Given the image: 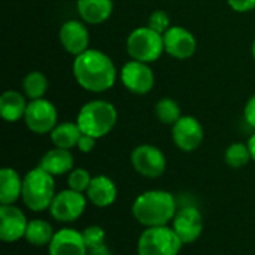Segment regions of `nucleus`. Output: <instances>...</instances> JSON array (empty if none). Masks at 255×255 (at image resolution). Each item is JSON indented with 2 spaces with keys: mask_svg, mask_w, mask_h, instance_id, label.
Here are the masks:
<instances>
[{
  "mask_svg": "<svg viewBox=\"0 0 255 255\" xmlns=\"http://www.w3.org/2000/svg\"><path fill=\"white\" fill-rule=\"evenodd\" d=\"M182 245L172 227H148L137 239V255H178Z\"/></svg>",
  "mask_w": 255,
  "mask_h": 255,
  "instance_id": "obj_6",
  "label": "nucleus"
},
{
  "mask_svg": "<svg viewBox=\"0 0 255 255\" xmlns=\"http://www.w3.org/2000/svg\"><path fill=\"white\" fill-rule=\"evenodd\" d=\"M120 79L130 93L137 96L148 94L155 84V76L149 64L137 60H130L121 67Z\"/></svg>",
  "mask_w": 255,
  "mask_h": 255,
  "instance_id": "obj_10",
  "label": "nucleus"
},
{
  "mask_svg": "<svg viewBox=\"0 0 255 255\" xmlns=\"http://www.w3.org/2000/svg\"><path fill=\"white\" fill-rule=\"evenodd\" d=\"M55 194L54 176L40 166L28 170L22 178L21 200L31 212H43L49 209Z\"/></svg>",
  "mask_w": 255,
  "mask_h": 255,
  "instance_id": "obj_4",
  "label": "nucleus"
},
{
  "mask_svg": "<svg viewBox=\"0 0 255 255\" xmlns=\"http://www.w3.org/2000/svg\"><path fill=\"white\" fill-rule=\"evenodd\" d=\"M248 148H250V152H251V158H253V161L255 163V133L254 134H251V137L248 139Z\"/></svg>",
  "mask_w": 255,
  "mask_h": 255,
  "instance_id": "obj_34",
  "label": "nucleus"
},
{
  "mask_svg": "<svg viewBox=\"0 0 255 255\" xmlns=\"http://www.w3.org/2000/svg\"><path fill=\"white\" fill-rule=\"evenodd\" d=\"M54 235H55V232H54L52 226L48 221H45V220H31V221H28L24 239L33 247L42 248V247H48L51 244Z\"/></svg>",
  "mask_w": 255,
  "mask_h": 255,
  "instance_id": "obj_23",
  "label": "nucleus"
},
{
  "mask_svg": "<svg viewBox=\"0 0 255 255\" xmlns=\"http://www.w3.org/2000/svg\"><path fill=\"white\" fill-rule=\"evenodd\" d=\"M82 236L88 250L105 245L106 242V233L100 226H88L87 229L82 230Z\"/></svg>",
  "mask_w": 255,
  "mask_h": 255,
  "instance_id": "obj_28",
  "label": "nucleus"
},
{
  "mask_svg": "<svg viewBox=\"0 0 255 255\" xmlns=\"http://www.w3.org/2000/svg\"><path fill=\"white\" fill-rule=\"evenodd\" d=\"M164 52L176 60H187L194 55L197 49V40L194 34L181 25H172L164 34Z\"/></svg>",
  "mask_w": 255,
  "mask_h": 255,
  "instance_id": "obj_13",
  "label": "nucleus"
},
{
  "mask_svg": "<svg viewBox=\"0 0 255 255\" xmlns=\"http://www.w3.org/2000/svg\"><path fill=\"white\" fill-rule=\"evenodd\" d=\"M27 217L15 205H0V239L6 244L18 242L25 236Z\"/></svg>",
  "mask_w": 255,
  "mask_h": 255,
  "instance_id": "obj_14",
  "label": "nucleus"
},
{
  "mask_svg": "<svg viewBox=\"0 0 255 255\" xmlns=\"http://www.w3.org/2000/svg\"><path fill=\"white\" fill-rule=\"evenodd\" d=\"M58 39L66 52L78 57L85 52L90 45V34L84 21L69 19L60 27Z\"/></svg>",
  "mask_w": 255,
  "mask_h": 255,
  "instance_id": "obj_16",
  "label": "nucleus"
},
{
  "mask_svg": "<svg viewBox=\"0 0 255 255\" xmlns=\"http://www.w3.org/2000/svg\"><path fill=\"white\" fill-rule=\"evenodd\" d=\"M51 134V142L54 143L55 148L61 149H72L78 146V142L82 136V131L76 123H60L55 126V128L49 133Z\"/></svg>",
  "mask_w": 255,
  "mask_h": 255,
  "instance_id": "obj_22",
  "label": "nucleus"
},
{
  "mask_svg": "<svg viewBox=\"0 0 255 255\" xmlns=\"http://www.w3.org/2000/svg\"><path fill=\"white\" fill-rule=\"evenodd\" d=\"M178 212V203L172 193L163 190H149L139 194L133 205L131 214L143 227L169 226Z\"/></svg>",
  "mask_w": 255,
  "mask_h": 255,
  "instance_id": "obj_2",
  "label": "nucleus"
},
{
  "mask_svg": "<svg viewBox=\"0 0 255 255\" xmlns=\"http://www.w3.org/2000/svg\"><path fill=\"white\" fill-rule=\"evenodd\" d=\"M126 48L131 60H137L146 64L154 63L164 52L163 34L157 33L148 25L137 27L128 34Z\"/></svg>",
  "mask_w": 255,
  "mask_h": 255,
  "instance_id": "obj_5",
  "label": "nucleus"
},
{
  "mask_svg": "<svg viewBox=\"0 0 255 255\" xmlns=\"http://www.w3.org/2000/svg\"><path fill=\"white\" fill-rule=\"evenodd\" d=\"M172 139L176 148L184 152L196 151L203 139L205 130L200 121L191 115H182L173 126H172Z\"/></svg>",
  "mask_w": 255,
  "mask_h": 255,
  "instance_id": "obj_11",
  "label": "nucleus"
},
{
  "mask_svg": "<svg viewBox=\"0 0 255 255\" xmlns=\"http://www.w3.org/2000/svg\"><path fill=\"white\" fill-rule=\"evenodd\" d=\"M244 118L250 127L255 128V94L251 96V99L247 102L245 109H244Z\"/></svg>",
  "mask_w": 255,
  "mask_h": 255,
  "instance_id": "obj_31",
  "label": "nucleus"
},
{
  "mask_svg": "<svg viewBox=\"0 0 255 255\" xmlns=\"http://www.w3.org/2000/svg\"><path fill=\"white\" fill-rule=\"evenodd\" d=\"M22 194V178L12 167L0 170V205H13Z\"/></svg>",
  "mask_w": 255,
  "mask_h": 255,
  "instance_id": "obj_21",
  "label": "nucleus"
},
{
  "mask_svg": "<svg viewBox=\"0 0 255 255\" xmlns=\"http://www.w3.org/2000/svg\"><path fill=\"white\" fill-rule=\"evenodd\" d=\"M203 226V217L196 206H184L178 209L172 221V229L184 245L194 244L202 236Z\"/></svg>",
  "mask_w": 255,
  "mask_h": 255,
  "instance_id": "obj_12",
  "label": "nucleus"
},
{
  "mask_svg": "<svg viewBox=\"0 0 255 255\" xmlns=\"http://www.w3.org/2000/svg\"><path fill=\"white\" fill-rule=\"evenodd\" d=\"M148 27L155 30L160 34H164L172 25H170V18L164 10H154L149 18H148Z\"/></svg>",
  "mask_w": 255,
  "mask_h": 255,
  "instance_id": "obj_29",
  "label": "nucleus"
},
{
  "mask_svg": "<svg viewBox=\"0 0 255 255\" xmlns=\"http://www.w3.org/2000/svg\"><path fill=\"white\" fill-rule=\"evenodd\" d=\"M73 76L81 88L90 93H105L117 82V67L112 58L100 49L88 48L73 60Z\"/></svg>",
  "mask_w": 255,
  "mask_h": 255,
  "instance_id": "obj_1",
  "label": "nucleus"
},
{
  "mask_svg": "<svg viewBox=\"0 0 255 255\" xmlns=\"http://www.w3.org/2000/svg\"><path fill=\"white\" fill-rule=\"evenodd\" d=\"M253 57H254V61H255V39H254V43H253Z\"/></svg>",
  "mask_w": 255,
  "mask_h": 255,
  "instance_id": "obj_35",
  "label": "nucleus"
},
{
  "mask_svg": "<svg viewBox=\"0 0 255 255\" xmlns=\"http://www.w3.org/2000/svg\"><path fill=\"white\" fill-rule=\"evenodd\" d=\"M227 3L236 12H250L255 9V0H227Z\"/></svg>",
  "mask_w": 255,
  "mask_h": 255,
  "instance_id": "obj_30",
  "label": "nucleus"
},
{
  "mask_svg": "<svg viewBox=\"0 0 255 255\" xmlns=\"http://www.w3.org/2000/svg\"><path fill=\"white\" fill-rule=\"evenodd\" d=\"M48 87H49L48 78L42 72H37V70L28 72L22 79V91L25 97L30 100L43 99V96L48 91Z\"/></svg>",
  "mask_w": 255,
  "mask_h": 255,
  "instance_id": "obj_24",
  "label": "nucleus"
},
{
  "mask_svg": "<svg viewBox=\"0 0 255 255\" xmlns=\"http://www.w3.org/2000/svg\"><path fill=\"white\" fill-rule=\"evenodd\" d=\"M117 121V108L108 100H91L85 103L76 117V124L79 126L82 134H88L94 139L109 134Z\"/></svg>",
  "mask_w": 255,
  "mask_h": 255,
  "instance_id": "obj_3",
  "label": "nucleus"
},
{
  "mask_svg": "<svg viewBox=\"0 0 255 255\" xmlns=\"http://www.w3.org/2000/svg\"><path fill=\"white\" fill-rule=\"evenodd\" d=\"M224 160L233 169H242V167H245L253 160L251 158L250 148H248V143H241V142L232 143L226 149Z\"/></svg>",
  "mask_w": 255,
  "mask_h": 255,
  "instance_id": "obj_26",
  "label": "nucleus"
},
{
  "mask_svg": "<svg viewBox=\"0 0 255 255\" xmlns=\"http://www.w3.org/2000/svg\"><path fill=\"white\" fill-rule=\"evenodd\" d=\"M131 166L143 178L155 179L160 178L167 167V160L164 152L149 143L139 145L131 152Z\"/></svg>",
  "mask_w": 255,
  "mask_h": 255,
  "instance_id": "obj_9",
  "label": "nucleus"
},
{
  "mask_svg": "<svg viewBox=\"0 0 255 255\" xmlns=\"http://www.w3.org/2000/svg\"><path fill=\"white\" fill-rule=\"evenodd\" d=\"M49 255H88L82 232L76 229L63 227L55 232L51 244L48 245Z\"/></svg>",
  "mask_w": 255,
  "mask_h": 255,
  "instance_id": "obj_15",
  "label": "nucleus"
},
{
  "mask_svg": "<svg viewBox=\"0 0 255 255\" xmlns=\"http://www.w3.org/2000/svg\"><path fill=\"white\" fill-rule=\"evenodd\" d=\"M73 164H75V158L72 152L69 149H61L55 146L46 151L39 163V166L48 173H51L54 178L61 175H69L73 170Z\"/></svg>",
  "mask_w": 255,
  "mask_h": 255,
  "instance_id": "obj_18",
  "label": "nucleus"
},
{
  "mask_svg": "<svg viewBox=\"0 0 255 255\" xmlns=\"http://www.w3.org/2000/svg\"><path fill=\"white\" fill-rule=\"evenodd\" d=\"M85 196L91 205L103 209L115 203L118 197V188L115 182L106 175H97V176H93Z\"/></svg>",
  "mask_w": 255,
  "mask_h": 255,
  "instance_id": "obj_17",
  "label": "nucleus"
},
{
  "mask_svg": "<svg viewBox=\"0 0 255 255\" xmlns=\"http://www.w3.org/2000/svg\"><path fill=\"white\" fill-rule=\"evenodd\" d=\"M76 9L84 22L102 24L112 15L114 1L112 0H78Z\"/></svg>",
  "mask_w": 255,
  "mask_h": 255,
  "instance_id": "obj_19",
  "label": "nucleus"
},
{
  "mask_svg": "<svg viewBox=\"0 0 255 255\" xmlns=\"http://www.w3.org/2000/svg\"><path fill=\"white\" fill-rule=\"evenodd\" d=\"M88 255H111V251L105 244V245H100V247H96V248H90Z\"/></svg>",
  "mask_w": 255,
  "mask_h": 255,
  "instance_id": "obj_33",
  "label": "nucleus"
},
{
  "mask_svg": "<svg viewBox=\"0 0 255 255\" xmlns=\"http://www.w3.org/2000/svg\"><path fill=\"white\" fill-rule=\"evenodd\" d=\"M28 102L25 99V94L7 90L0 97V115L6 123H16L24 118L27 111Z\"/></svg>",
  "mask_w": 255,
  "mask_h": 255,
  "instance_id": "obj_20",
  "label": "nucleus"
},
{
  "mask_svg": "<svg viewBox=\"0 0 255 255\" xmlns=\"http://www.w3.org/2000/svg\"><path fill=\"white\" fill-rule=\"evenodd\" d=\"M155 115L160 120V123H163L166 126H173L182 117L178 102L170 97H164L157 102Z\"/></svg>",
  "mask_w": 255,
  "mask_h": 255,
  "instance_id": "obj_25",
  "label": "nucleus"
},
{
  "mask_svg": "<svg viewBox=\"0 0 255 255\" xmlns=\"http://www.w3.org/2000/svg\"><path fill=\"white\" fill-rule=\"evenodd\" d=\"M24 123L31 133L48 134L58 124L57 108L54 106L52 102L46 100L45 97L37 100H30L24 115Z\"/></svg>",
  "mask_w": 255,
  "mask_h": 255,
  "instance_id": "obj_8",
  "label": "nucleus"
},
{
  "mask_svg": "<svg viewBox=\"0 0 255 255\" xmlns=\"http://www.w3.org/2000/svg\"><path fill=\"white\" fill-rule=\"evenodd\" d=\"M96 140H97V139H94V137H91V136H88V134H82L81 139H79V142H78V146H76V148H78L81 152L88 154V152H91V151L94 149Z\"/></svg>",
  "mask_w": 255,
  "mask_h": 255,
  "instance_id": "obj_32",
  "label": "nucleus"
},
{
  "mask_svg": "<svg viewBox=\"0 0 255 255\" xmlns=\"http://www.w3.org/2000/svg\"><path fill=\"white\" fill-rule=\"evenodd\" d=\"M87 200L88 199L84 193H78L70 188L63 190L55 194L49 208V214L55 221L61 224H70L82 217L87 208Z\"/></svg>",
  "mask_w": 255,
  "mask_h": 255,
  "instance_id": "obj_7",
  "label": "nucleus"
},
{
  "mask_svg": "<svg viewBox=\"0 0 255 255\" xmlns=\"http://www.w3.org/2000/svg\"><path fill=\"white\" fill-rule=\"evenodd\" d=\"M91 179H93V176L90 175L88 170H85L82 167H76L67 175V187L73 191L85 194L91 184Z\"/></svg>",
  "mask_w": 255,
  "mask_h": 255,
  "instance_id": "obj_27",
  "label": "nucleus"
}]
</instances>
